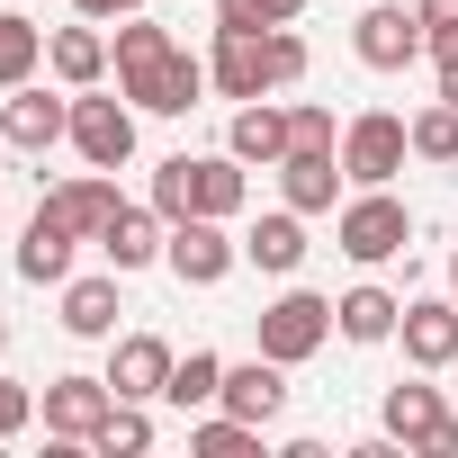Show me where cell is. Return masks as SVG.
I'll return each mask as SVG.
<instances>
[{
    "label": "cell",
    "instance_id": "cell-9",
    "mask_svg": "<svg viewBox=\"0 0 458 458\" xmlns=\"http://www.w3.org/2000/svg\"><path fill=\"white\" fill-rule=\"evenodd\" d=\"M72 153H81L90 171H126V162H135V99H126V90H117V99H108V90H81V99H72Z\"/></svg>",
    "mask_w": 458,
    "mask_h": 458
},
{
    "label": "cell",
    "instance_id": "cell-5",
    "mask_svg": "<svg viewBox=\"0 0 458 458\" xmlns=\"http://www.w3.org/2000/svg\"><path fill=\"white\" fill-rule=\"evenodd\" d=\"M333 243H342L360 270H377V261H395V252L413 243V216H404L395 189H360V198H342V216H333Z\"/></svg>",
    "mask_w": 458,
    "mask_h": 458
},
{
    "label": "cell",
    "instance_id": "cell-12",
    "mask_svg": "<svg viewBox=\"0 0 458 458\" xmlns=\"http://www.w3.org/2000/svg\"><path fill=\"white\" fill-rule=\"evenodd\" d=\"M351 55H360L369 72H404V64L422 55V10H404V0H377V10H360Z\"/></svg>",
    "mask_w": 458,
    "mask_h": 458
},
{
    "label": "cell",
    "instance_id": "cell-18",
    "mask_svg": "<svg viewBox=\"0 0 458 458\" xmlns=\"http://www.w3.org/2000/svg\"><path fill=\"white\" fill-rule=\"evenodd\" d=\"M395 324H404V297H395V288H377V279H360L351 297H333V333H342V342H360V351L395 342Z\"/></svg>",
    "mask_w": 458,
    "mask_h": 458
},
{
    "label": "cell",
    "instance_id": "cell-19",
    "mask_svg": "<svg viewBox=\"0 0 458 458\" xmlns=\"http://www.w3.org/2000/svg\"><path fill=\"white\" fill-rule=\"evenodd\" d=\"M342 180H351L342 153H306V144H297V153L279 162V189H288L297 216H333V207H342Z\"/></svg>",
    "mask_w": 458,
    "mask_h": 458
},
{
    "label": "cell",
    "instance_id": "cell-33",
    "mask_svg": "<svg viewBox=\"0 0 458 458\" xmlns=\"http://www.w3.org/2000/svg\"><path fill=\"white\" fill-rule=\"evenodd\" d=\"M72 10H81V19H135L144 0H72Z\"/></svg>",
    "mask_w": 458,
    "mask_h": 458
},
{
    "label": "cell",
    "instance_id": "cell-26",
    "mask_svg": "<svg viewBox=\"0 0 458 458\" xmlns=\"http://www.w3.org/2000/svg\"><path fill=\"white\" fill-rule=\"evenodd\" d=\"M37 64H46V28H37V19H19V10H0V90L37 81Z\"/></svg>",
    "mask_w": 458,
    "mask_h": 458
},
{
    "label": "cell",
    "instance_id": "cell-20",
    "mask_svg": "<svg viewBox=\"0 0 458 458\" xmlns=\"http://www.w3.org/2000/svg\"><path fill=\"white\" fill-rule=\"evenodd\" d=\"M162 243H171V216H162V207H117V225L99 234V252H108L117 279L144 270V261H162Z\"/></svg>",
    "mask_w": 458,
    "mask_h": 458
},
{
    "label": "cell",
    "instance_id": "cell-31",
    "mask_svg": "<svg viewBox=\"0 0 458 458\" xmlns=\"http://www.w3.org/2000/svg\"><path fill=\"white\" fill-rule=\"evenodd\" d=\"M297 144H306V153H333V144H342V126H333L324 99H297V108H288V153H297Z\"/></svg>",
    "mask_w": 458,
    "mask_h": 458
},
{
    "label": "cell",
    "instance_id": "cell-3",
    "mask_svg": "<svg viewBox=\"0 0 458 458\" xmlns=\"http://www.w3.org/2000/svg\"><path fill=\"white\" fill-rule=\"evenodd\" d=\"M252 162H234V153H171L162 171H153V207L180 225V216H243V198H252V180H243Z\"/></svg>",
    "mask_w": 458,
    "mask_h": 458
},
{
    "label": "cell",
    "instance_id": "cell-7",
    "mask_svg": "<svg viewBox=\"0 0 458 458\" xmlns=\"http://www.w3.org/2000/svg\"><path fill=\"white\" fill-rule=\"evenodd\" d=\"M404 153H413V117H395V108H360V117L342 126V171H351L360 189H386V180L404 171Z\"/></svg>",
    "mask_w": 458,
    "mask_h": 458
},
{
    "label": "cell",
    "instance_id": "cell-1",
    "mask_svg": "<svg viewBox=\"0 0 458 458\" xmlns=\"http://www.w3.org/2000/svg\"><path fill=\"white\" fill-rule=\"evenodd\" d=\"M108 64H117V90H126L144 117H189V108L216 90V72H207L198 55H180V46H171V28H153L144 10H135V19H117Z\"/></svg>",
    "mask_w": 458,
    "mask_h": 458
},
{
    "label": "cell",
    "instance_id": "cell-30",
    "mask_svg": "<svg viewBox=\"0 0 458 458\" xmlns=\"http://www.w3.org/2000/svg\"><path fill=\"white\" fill-rule=\"evenodd\" d=\"M306 0H216V28H297Z\"/></svg>",
    "mask_w": 458,
    "mask_h": 458
},
{
    "label": "cell",
    "instance_id": "cell-21",
    "mask_svg": "<svg viewBox=\"0 0 458 458\" xmlns=\"http://www.w3.org/2000/svg\"><path fill=\"white\" fill-rule=\"evenodd\" d=\"M225 153H234V162H261V171H279V162H288V108L243 99V108H234V126H225Z\"/></svg>",
    "mask_w": 458,
    "mask_h": 458
},
{
    "label": "cell",
    "instance_id": "cell-13",
    "mask_svg": "<svg viewBox=\"0 0 458 458\" xmlns=\"http://www.w3.org/2000/svg\"><path fill=\"white\" fill-rule=\"evenodd\" d=\"M225 413H243V422H279L288 413V369L270 360V351H252V360H225V395H216Z\"/></svg>",
    "mask_w": 458,
    "mask_h": 458
},
{
    "label": "cell",
    "instance_id": "cell-29",
    "mask_svg": "<svg viewBox=\"0 0 458 458\" xmlns=\"http://www.w3.org/2000/svg\"><path fill=\"white\" fill-rule=\"evenodd\" d=\"M413 162H440V171L458 162V108H449V99H431V108L413 117Z\"/></svg>",
    "mask_w": 458,
    "mask_h": 458
},
{
    "label": "cell",
    "instance_id": "cell-23",
    "mask_svg": "<svg viewBox=\"0 0 458 458\" xmlns=\"http://www.w3.org/2000/svg\"><path fill=\"white\" fill-rule=\"evenodd\" d=\"M117 279H64V333L72 342H117Z\"/></svg>",
    "mask_w": 458,
    "mask_h": 458
},
{
    "label": "cell",
    "instance_id": "cell-34",
    "mask_svg": "<svg viewBox=\"0 0 458 458\" xmlns=\"http://www.w3.org/2000/svg\"><path fill=\"white\" fill-rule=\"evenodd\" d=\"M422 10V28H458V0H413Z\"/></svg>",
    "mask_w": 458,
    "mask_h": 458
},
{
    "label": "cell",
    "instance_id": "cell-17",
    "mask_svg": "<svg viewBox=\"0 0 458 458\" xmlns=\"http://www.w3.org/2000/svg\"><path fill=\"white\" fill-rule=\"evenodd\" d=\"M46 207H55V216L72 225L81 243H99L108 225H117V207H126V198H117V171H81V180H64V189H46Z\"/></svg>",
    "mask_w": 458,
    "mask_h": 458
},
{
    "label": "cell",
    "instance_id": "cell-28",
    "mask_svg": "<svg viewBox=\"0 0 458 458\" xmlns=\"http://www.w3.org/2000/svg\"><path fill=\"white\" fill-rule=\"evenodd\" d=\"M90 449H99V458H144V449H153V413H144V404H117Z\"/></svg>",
    "mask_w": 458,
    "mask_h": 458
},
{
    "label": "cell",
    "instance_id": "cell-10",
    "mask_svg": "<svg viewBox=\"0 0 458 458\" xmlns=\"http://www.w3.org/2000/svg\"><path fill=\"white\" fill-rule=\"evenodd\" d=\"M37 413H46V440H72V449H90V440H99V422L117 413V386H108V377H46Z\"/></svg>",
    "mask_w": 458,
    "mask_h": 458
},
{
    "label": "cell",
    "instance_id": "cell-24",
    "mask_svg": "<svg viewBox=\"0 0 458 458\" xmlns=\"http://www.w3.org/2000/svg\"><path fill=\"white\" fill-rule=\"evenodd\" d=\"M243 261H252V270H270V279H288V270L306 261V216H297V207L261 216L252 234H243Z\"/></svg>",
    "mask_w": 458,
    "mask_h": 458
},
{
    "label": "cell",
    "instance_id": "cell-15",
    "mask_svg": "<svg viewBox=\"0 0 458 458\" xmlns=\"http://www.w3.org/2000/svg\"><path fill=\"white\" fill-rule=\"evenodd\" d=\"M171 360H180V351H171L162 333H126V342L108 351V386H117V404H153V395L171 386Z\"/></svg>",
    "mask_w": 458,
    "mask_h": 458
},
{
    "label": "cell",
    "instance_id": "cell-32",
    "mask_svg": "<svg viewBox=\"0 0 458 458\" xmlns=\"http://www.w3.org/2000/svg\"><path fill=\"white\" fill-rule=\"evenodd\" d=\"M37 422V386H19V377H0V440H19Z\"/></svg>",
    "mask_w": 458,
    "mask_h": 458
},
{
    "label": "cell",
    "instance_id": "cell-37",
    "mask_svg": "<svg viewBox=\"0 0 458 458\" xmlns=\"http://www.w3.org/2000/svg\"><path fill=\"white\" fill-rule=\"evenodd\" d=\"M0 351H10V315H0Z\"/></svg>",
    "mask_w": 458,
    "mask_h": 458
},
{
    "label": "cell",
    "instance_id": "cell-8",
    "mask_svg": "<svg viewBox=\"0 0 458 458\" xmlns=\"http://www.w3.org/2000/svg\"><path fill=\"white\" fill-rule=\"evenodd\" d=\"M162 261H171L180 288H225V279H234V261H243V243L225 234V216H180L171 243H162Z\"/></svg>",
    "mask_w": 458,
    "mask_h": 458
},
{
    "label": "cell",
    "instance_id": "cell-22",
    "mask_svg": "<svg viewBox=\"0 0 458 458\" xmlns=\"http://www.w3.org/2000/svg\"><path fill=\"white\" fill-rule=\"evenodd\" d=\"M46 64H55L64 90H99V81H108V37H99V28H55V37H46Z\"/></svg>",
    "mask_w": 458,
    "mask_h": 458
},
{
    "label": "cell",
    "instance_id": "cell-36",
    "mask_svg": "<svg viewBox=\"0 0 458 458\" xmlns=\"http://www.w3.org/2000/svg\"><path fill=\"white\" fill-rule=\"evenodd\" d=\"M449 297H458V252H449Z\"/></svg>",
    "mask_w": 458,
    "mask_h": 458
},
{
    "label": "cell",
    "instance_id": "cell-35",
    "mask_svg": "<svg viewBox=\"0 0 458 458\" xmlns=\"http://www.w3.org/2000/svg\"><path fill=\"white\" fill-rule=\"evenodd\" d=\"M440 99H449V108H458V55H449V64H440Z\"/></svg>",
    "mask_w": 458,
    "mask_h": 458
},
{
    "label": "cell",
    "instance_id": "cell-27",
    "mask_svg": "<svg viewBox=\"0 0 458 458\" xmlns=\"http://www.w3.org/2000/svg\"><path fill=\"white\" fill-rule=\"evenodd\" d=\"M189 449L198 458H261V422H243V413H207V422H189Z\"/></svg>",
    "mask_w": 458,
    "mask_h": 458
},
{
    "label": "cell",
    "instance_id": "cell-14",
    "mask_svg": "<svg viewBox=\"0 0 458 458\" xmlns=\"http://www.w3.org/2000/svg\"><path fill=\"white\" fill-rule=\"evenodd\" d=\"M72 252H81V234H72V225L37 198V216H28V234H19V279L28 288H64L72 279Z\"/></svg>",
    "mask_w": 458,
    "mask_h": 458
},
{
    "label": "cell",
    "instance_id": "cell-4",
    "mask_svg": "<svg viewBox=\"0 0 458 458\" xmlns=\"http://www.w3.org/2000/svg\"><path fill=\"white\" fill-rule=\"evenodd\" d=\"M324 342H333V297H315V288H288V297H270L252 315V351H270L279 369L315 360Z\"/></svg>",
    "mask_w": 458,
    "mask_h": 458
},
{
    "label": "cell",
    "instance_id": "cell-16",
    "mask_svg": "<svg viewBox=\"0 0 458 458\" xmlns=\"http://www.w3.org/2000/svg\"><path fill=\"white\" fill-rule=\"evenodd\" d=\"M395 342H404V360H413L422 377L449 369V360H458V297H413L404 324H395Z\"/></svg>",
    "mask_w": 458,
    "mask_h": 458
},
{
    "label": "cell",
    "instance_id": "cell-11",
    "mask_svg": "<svg viewBox=\"0 0 458 458\" xmlns=\"http://www.w3.org/2000/svg\"><path fill=\"white\" fill-rule=\"evenodd\" d=\"M0 144H10V153H55V144H72V99L19 81L10 99H0Z\"/></svg>",
    "mask_w": 458,
    "mask_h": 458
},
{
    "label": "cell",
    "instance_id": "cell-6",
    "mask_svg": "<svg viewBox=\"0 0 458 458\" xmlns=\"http://www.w3.org/2000/svg\"><path fill=\"white\" fill-rule=\"evenodd\" d=\"M377 422H386V440H395V449H413V458H458V413H449V404H440V386H422V377L386 386Z\"/></svg>",
    "mask_w": 458,
    "mask_h": 458
},
{
    "label": "cell",
    "instance_id": "cell-2",
    "mask_svg": "<svg viewBox=\"0 0 458 458\" xmlns=\"http://www.w3.org/2000/svg\"><path fill=\"white\" fill-rule=\"evenodd\" d=\"M207 72H216L225 99H261L279 81H306V37L297 28H216Z\"/></svg>",
    "mask_w": 458,
    "mask_h": 458
},
{
    "label": "cell",
    "instance_id": "cell-25",
    "mask_svg": "<svg viewBox=\"0 0 458 458\" xmlns=\"http://www.w3.org/2000/svg\"><path fill=\"white\" fill-rule=\"evenodd\" d=\"M225 395V360L216 351H189V360H171V386H162V404H180V413H207Z\"/></svg>",
    "mask_w": 458,
    "mask_h": 458
}]
</instances>
